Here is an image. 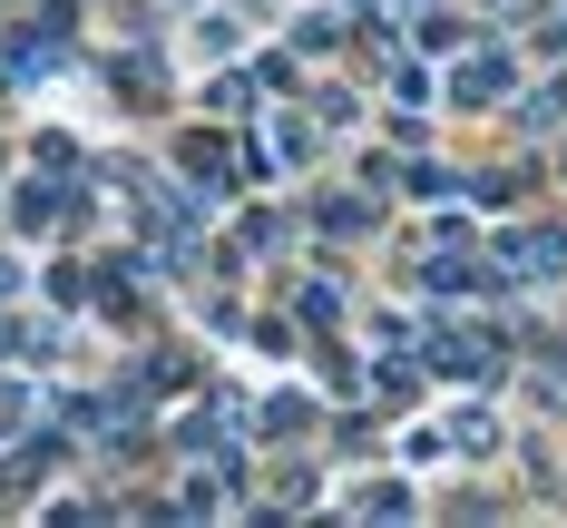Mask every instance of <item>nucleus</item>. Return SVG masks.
<instances>
[{"mask_svg":"<svg viewBox=\"0 0 567 528\" xmlns=\"http://www.w3.org/2000/svg\"><path fill=\"white\" fill-rule=\"evenodd\" d=\"M509 89H518V59L509 50H470V59H460V79H451L460 108H499Z\"/></svg>","mask_w":567,"mask_h":528,"instance_id":"obj_1","label":"nucleus"},{"mask_svg":"<svg viewBox=\"0 0 567 528\" xmlns=\"http://www.w3.org/2000/svg\"><path fill=\"white\" fill-rule=\"evenodd\" d=\"M186 176L196 186H226V137H186Z\"/></svg>","mask_w":567,"mask_h":528,"instance_id":"obj_2","label":"nucleus"},{"mask_svg":"<svg viewBox=\"0 0 567 528\" xmlns=\"http://www.w3.org/2000/svg\"><path fill=\"white\" fill-rule=\"evenodd\" d=\"M392 99H401V108H421V99H431V69H421V59H392Z\"/></svg>","mask_w":567,"mask_h":528,"instance_id":"obj_3","label":"nucleus"},{"mask_svg":"<svg viewBox=\"0 0 567 528\" xmlns=\"http://www.w3.org/2000/svg\"><path fill=\"white\" fill-rule=\"evenodd\" d=\"M303 323H323V333H333V323H342V284H303Z\"/></svg>","mask_w":567,"mask_h":528,"instance_id":"obj_4","label":"nucleus"},{"mask_svg":"<svg viewBox=\"0 0 567 528\" xmlns=\"http://www.w3.org/2000/svg\"><path fill=\"white\" fill-rule=\"evenodd\" d=\"M323 226H342V235H362V226H372V206H362V196H323Z\"/></svg>","mask_w":567,"mask_h":528,"instance_id":"obj_5","label":"nucleus"},{"mask_svg":"<svg viewBox=\"0 0 567 528\" xmlns=\"http://www.w3.org/2000/svg\"><path fill=\"white\" fill-rule=\"evenodd\" d=\"M30 167H40V176H69V167H79V147H69V137H40V147H30Z\"/></svg>","mask_w":567,"mask_h":528,"instance_id":"obj_6","label":"nucleus"},{"mask_svg":"<svg viewBox=\"0 0 567 528\" xmlns=\"http://www.w3.org/2000/svg\"><path fill=\"white\" fill-rule=\"evenodd\" d=\"M528 10H538V0H499V20H528Z\"/></svg>","mask_w":567,"mask_h":528,"instance_id":"obj_7","label":"nucleus"},{"mask_svg":"<svg viewBox=\"0 0 567 528\" xmlns=\"http://www.w3.org/2000/svg\"><path fill=\"white\" fill-rule=\"evenodd\" d=\"M176 10H206V0H176Z\"/></svg>","mask_w":567,"mask_h":528,"instance_id":"obj_8","label":"nucleus"}]
</instances>
